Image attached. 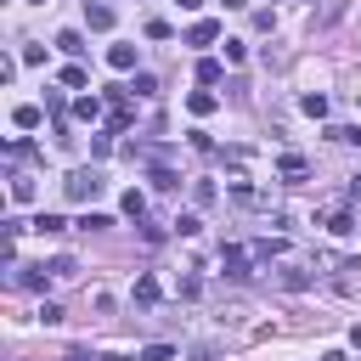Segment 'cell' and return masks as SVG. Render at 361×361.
I'll return each instance as SVG.
<instances>
[{
    "instance_id": "1",
    "label": "cell",
    "mask_w": 361,
    "mask_h": 361,
    "mask_svg": "<svg viewBox=\"0 0 361 361\" xmlns=\"http://www.w3.org/2000/svg\"><path fill=\"white\" fill-rule=\"evenodd\" d=\"M102 186H107V180H102V169H73V175L62 180V192H68L73 203H90V197H102Z\"/></svg>"
},
{
    "instance_id": "2",
    "label": "cell",
    "mask_w": 361,
    "mask_h": 361,
    "mask_svg": "<svg viewBox=\"0 0 361 361\" xmlns=\"http://www.w3.org/2000/svg\"><path fill=\"white\" fill-rule=\"evenodd\" d=\"M271 282H276V288H288V293H299V288H310L316 276H310V271H305L299 259H276V271H271Z\"/></svg>"
},
{
    "instance_id": "3",
    "label": "cell",
    "mask_w": 361,
    "mask_h": 361,
    "mask_svg": "<svg viewBox=\"0 0 361 361\" xmlns=\"http://www.w3.org/2000/svg\"><path fill=\"white\" fill-rule=\"evenodd\" d=\"M220 265H226V276H231V282H243V276H248V248L226 243V248H220Z\"/></svg>"
},
{
    "instance_id": "4",
    "label": "cell",
    "mask_w": 361,
    "mask_h": 361,
    "mask_svg": "<svg viewBox=\"0 0 361 361\" xmlns=\"http://www.w3.org/2000/svg\"><path fill=\"white\" fill-rule=\"evenodd\" d=\"M85 23H90L96 34H107V28H113V6H102V0L90 6V0H85Z\"/></svg>"
},
{
    "instance_id": "5",
    "label": "cell",
    "mask_w": 361,
    "mask_h": 361,
    "mask_svg": "<svg viewBox=\"0 0 361 361\" xmlns=\"http://www.w3.org/2000/svg\"><path fill=\"white\" fill-rule=\"evenodd\" d=\"M276 175H282V180H305V158H299V152H282V158H276Z\"/></svg>"
},
{
    "instance_id": "6",
    "label": "cell",
    "mask_w": 361,
    "mask_h": 361,
    "mask_svg": "<svg viewBox=\"0 0 361 361\" xmlns=\"http://www.w3.org/2000/svg\"><path fill=\"white\" fill-rule=\"evenodd\" d=\"M327 231H333V237H350V231H355V214H350V209H333V214H327Z\"/></svg>"
},
{
    "instance_id": "7",
    "label": "cell",
    "mask_w": 361,
    "mask_h": 361,
    "mask_svg": "<svg viewBox=\"0 0 361 361\" xmlns=\"http://www.w3.org/2000/svg\"><path fill=\"white\" fill-rule=\"evenodd\" d=\"M135 305H141V310L158 305V282H152V276H135Z\"/></svg>"
},
{
    "instance_id": "8",
    "label": "cell",
    "mask_w": 361,
    "mask_h": 361,
    "mask_svg": "<svg viewBox=\"0 0 361 361\" xmlns=\"http://www.w3.org/2000/svg\"><path fill=\"white\" fill-rule=\"evenodd\" d=\"M214 34H220V28H214V23L203 17V23H192V28H186V45H209Z\"/></svg>"
},
{
    "instance_id": "9",
    "label": "cell",
    "mask_w": 361,
    "mask_h": 361,
    "mask_svg": "<svg viewBox=\"0 0 361 361\" xmlns=\"http://www.w3.org/2000/svg\"><path fill=\"white\" fill-rule=\"evenodd\" d=\"M107 62H113L118 73H130V68H135V45H113V51H107Z\"/></svg>"
},
{
    "instance_id": "10",
    "label": "cell",
    "mask_w": 361,
    "mask_h": 361,
    "mask_svg": "<svg viewBox=\"0 0 361 361\" xmlns=\"http://www.w3.org/2000/svg\"><path fill=\"white\" fill-rule=\"evenodd\" d=\"M73 118L96 124V118H102V102H96V96H79V102H73Z\"/></svg>"
},
{
    "instance_id": "11",
    "label": "cell",
    "mask_w": 361,
    "mask_h": 361,
    "mask_svg": "<svg viewBox=\"0 0 361 361\" xmlns=\"http://www.w3.org/2000/svg\"><path fill=\"white\" fill-rule=\"evenodd\" d=\"M186 107H192L197 118H209V113H214V96H209V90H192V96H186Z\"/></svg>"
},
{
    "instance_id": "12",
    "label": "cell",
    "mask_w": 361,
    "mask_h": 361,
    "mask_svg": "<svg viewBox=\"0 0 361 361\" xmlns=\"http://www.w3.org/2000/svg\"><path fill=\"white\" fill-rule=\"evenodd\" d=\"M11 124H17V130H34V124H39V107H34V102H23V107L11 113Z\"/></svg>"
},
{
    "instance_id": "13",
    "label": "cell",
    "mask_w": 361,
    "mask_h": 361,
    "mask_svg": "<svg viewBox=\"0 0 361 361\" xmlns=\"http://www.w3.org/2000/svg\"><path fill=\"white\" fill-rule=\"evenodd\" d=\"M56 51H68V56H79V51H85V39H79L73 28H62V34H56Z\"/></svg>"
},
{
    "instance_id": "14",
    "label": "cell",
    "mask_w": 361,
    "mask_h": 361,
    "mask_svg": "<svg viewBox=\"0 0 361 361\" xmlns=\"http://www.w3.org/2000/svg\"><path fill=\"white\" fill-rule=\"evenodd\" d=\"M152 186H158V192H175L180 175H175V169H152Z\"/></svg>"
},
{
    "instance_id": "15",
    "label": "cell",
    "mask_w": 361,
    "mask_h": 361,
    "mask_svg": "<svg viewBox=\"0 0 361 361\" xmlns=\"http://www.w3.org/2000/svg\"><path fill=\"white\" fill-rule=\"evenodd\" d=\"M11 197L28 203V197H34V180H28V175H11Z\"/></svg>"
},
{
    "instance_id": "16",
    "label": "cell",
    "mask_w": 361,
    "mask_h": 361,
    "mask_svg": "<svg viewBox=\"0 0 361 361\" xmlns=\"http://www.w3.org/2000/svg\"><path fill=\"white\" fill-rule=\"evenodd\" d=\"M197 79H203V85H214V79H220V62H214V56H203V62H197Z\"/></svg>"
},
{
    "instance_id": "17",
    "label": "cell",
    "mask_w": 361,
    "mask_h": 361,
    "mask_svg": "<svg viewBox=\"0 0 361 361\" xmlns=\"http://www.w3.org/2000/svg\"><path fill=\"white\" fill-rule=\"evenodd\" d=\"M305 113H310V118H327V96L310 90V96H305Z\"/></svg>"
},
{
    "instance_id": "18",
    "label": "cell",
    "mask_w": 361,
    "mask_h": 361,
    "mask_svg": "<svg viewBox=\"0 0 361 361\" xmlns=\"http://www.w3.org/2000/svg\"><path fill=\"white\" fill-rule=\"evenodd\" d=\"M141 209H147V197H141V192H124V214H130V220H141Z\"/></svg>"
},
{
    "instance_id": "19",
    "label": "cell",
    "mask_w": 361,
    "mask_h": 361,
    "mask_svg": "<svg viewBox=\"0 0 361 361\" xmlns=\"http://www.w3.org/2000/svg\"><path fill=\"white\" fill-rule=\"evenodd\" d=\"M175 231H180V237H197V231H203V220H197V214H180V220H175Z\"/></svg>"
},
{
    "instance_id": "20",
    "label": "cell",
    "mask_w": 361,
    "mask_h": 361,
    "mask_svg": "<svg viewBox=\"0 0 361 361\" xmlns=\"http://www.w3.org/2000/svg\"><path fill=\"white\" fill-rule=\"evenodd\" d=\"M192 197L197 203H214V180H192Z\"/></svg>"
},
{
    "instance_id": "21",
    "label": "cell",
    "mask_w": 361,
    "mask_h": 361,
    "mask_svg": "<svg viewBox=\"0 0 361 361\" xmlns=\"http://www.w3.org/2000/svg\"><path fill=\"white\" fill-rule=\"evenodd\" d=\"M34 231H39V237H45V231H62V214H39V220H34Z\"/></svg>"
},
{
    "instance_id": "22",
    "label": "cell",
    "mask_w": 361,
    "mask_h": 361,
    "mask_svg": "<svg viewBox=\"0 0 361 361\" xmlns=\"http://www.w3.org/2000/svg\"><path fill=\"white\" fill-rule=\"evenodd\" d=\"M169 355H175L169 344H152V350H141V361H169Z\"/></svg>"
},
{
    "instance_id": "23",
    "label": "cell",
    "mask_w": 361,
    "mask_h": 361,
    "mask_svg": "<svg viewBox=\"0 0 361 361\" xmlns=\"http://www.w3.org/2000/svg\"><path fill=\"white\" fill-rule=\"evenodd\" d=\"M197 6H203V0H180V11H197Z\"/></svg>"
},
{
    "instance_id": "24",
    "label": "cell",
    "mask_w": 361,
    "mask_h": 361,
    "mask_svg": "<svg viewBox=\"0 0 361 361\" xmlns=\"http://www.w3.org/2000/svg\"><path fill=\"white\" fill-rule=\"evenodd\" d=\"M350 197H361V180H355V186H350Z\"/></svg>"
},
{
    "instance_id": "25",
    "label": "cell",
    "mask_w": 361,
    "mask_h": 361,
    "mask_svg": "<svg viewBox=\"0 0 361 361\" xmlns=\"http://www.w3.org/2000/svg\"><path fill=\"white\" fill-rule=\"evenodd\" d=\"M39 6H45V0H39Z\"/></svg>"
}]
</instances>
